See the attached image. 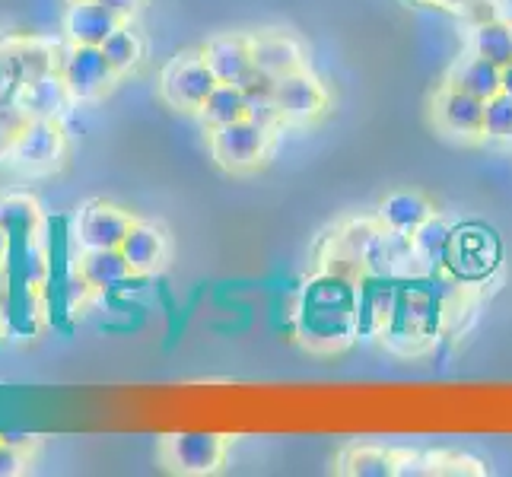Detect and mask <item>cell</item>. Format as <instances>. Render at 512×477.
<instances>
[{
	"label": "cell",
	"mask_w": 512,
	"mask_h": 477,
	"mask_svg": "<svg viewBox=\"0 0 512 477\" xmlns=\"http://www.w3.org/2000/svg\"><path fill=\"white\" fill-rule=\"evenodd\" d=\"M77 271L93 287V293L118 290L121 284H128V277H137L121 249H83L77 258Z\"/></svg>",
	"instance_id": "18"
},
{
	"label": "cell",
	"mask_w": 512,
	"mask_h": 477,
	"mask_svg": "<svg viewBox=\"0 0 512 477\" xmlns=\"http://www.w3.org/2000/svg\"><path fill=\"white\" fill-rule=\"evenodd\" d=\"M398 280L385 274H363L357 280V338H379L395 306Z\"/></svg>",
	"instance_id": "12"
},
{
	"label": "cell",
	"mask_w": 512,
	"mask_h": 477,
	"mask_svg": "<svg viewBox=\"0 0 512 477\" xmlns=\"http://www.w3.org/2000/svg\"><path fill=\"white\" fill-rule=\"evenodd\" d=\"M217 77L214 70L207 67L204 51H185V55H175L160 77V93L163 99L179 112H194L207 102V96L217 90Z\"/></svg>",
	"instance_id": "4"
},
{
	"label": "cell",
	"mask_w": 512,
	"mask_h": 477,
	"mask_svg": "<svg viewBox=\"0 0 512 477\" xmlns=\"http://www.w3.org/2000/svg\"><path fill=\"white\" fill-rule=\"evenodd\" d=\"M0 274H4V284L39 290L48 277V261H45V252L39 245V236L10 239L7 261H4V268H0Z\"/></svg>",
	"instance_id": "16"
},
{
	"label": "cell",
	"mask_w": 512,
	"mask_h": 477,
	"mask_svg": "<svg viewBox=\"0 0 512 477\" xmlns=\"http://www.w3.org/2000/svg\"><path fill=\"white\" fill-rule=\"evenodd\" d=\"M102 7H109L121 23L125 20H131V16L137 13V7H140V0H99Z\"/></svg>",
	"instance_id": "34"
},
{
	"label": "cell",
	"mask_w": 512,
	"mask_h": 477,
	"mask_svg": "<svg viewBox=\"0 0 512 477\" xmlns=\"http://www.w3.org/2000/svg\"><path fill=\"white\" fill-rule=\"evenodd\" d=\"M204 61L214 70V77L220 83H242V77L255 67L252 58V39H242V35H220V39L207 42L204 48Z\"/></svg>",
	"instance_id": "17"
},
{
	"label": "cell",
	"mask_w": 512,
	"mask_h": 477,
	"mask_svg": "<svg viewBox=\"0 0 512 477\" xmlns=\"http://www.w3.org/2000/svg\"><path fill=\"white\" fill-rule=\"evenodd\" d=\"M0 443H7V446H13L16 452H32L35 449V443H39V436L35 433H26V430H0Z\"/></svg>",
	"instance_id": "32"
},
{
	"label": "cell",
	"mask_w": 512,
	"mask_h": 477,
	"mask_svg": "<svg viewBox=\"0 0 512 477\" xmlns=\"http://www.w3.org/2000/svg\"><path fill=\"white\" fill-rule=\"evenodd\" d=\"M414 249L423 261L427 274H443L446 271V255H449V242H452V226L443 217H430L423 220L414 233H411Z\"/></svg>",
	"instance_id": "24"
},
{
	"label": "cell",
	"mask_w": 512,
	"mask_h": 477,
	"mask_svg": "<svg viewBox=\"0 0 512 477\" xmlns=\"http://www.w3.org/2000/svg\"><path fill=\"white\" fill-rule=\"evenodd\" d=\"M4 96H13V80H10L4 55H0V99H4Z\"/></svg>",
	"instance_id": "35"
},
{
	"label": "cell",
	"mask_w": 512,
	"mask_h": 477,
	"mask_svg": "<svg viewBox=\"0 0 512 477\" xmlns=\"http://www.w3.org/2000/svg\"><path fill=\"white\" fill-rule=\"evenodd\" d=\"M462 299V284L443 274L401 277L395 290V306L379 338L398 353H417L443 334L452 306Z\"/></svg>",
	"instance_id": "1"
},
{
	"label": "cell",
	"mask_w": 512,
	"mask_h": 477,
	"mask_svg": "<svg viewBox=\"0 0 512 477\" xmlns=\"http://www.w3.org/2000/svg\"><path fill=\"white\" fill-rule=\"evenodd\" d=\"M271 147V131L261 128L252 118H239L233 125L210 131V153L229 172L255 169Z\"/></svg>",
	"instance_id": "5"
},
{
	"label": "cell",
	"mask_w": 512,
	"mask_h": 477,
	"mask_svg": "<svg viewBox=\"0 0 512 477\" xmlns=\"http://www.w3.org/2000/svg\"><path fill=\"white\" fill-rule=\"evenodd\" d=\"M13 99L23 105L29 118H58L70 99V90L61 77V70H51V74L20 86V90L13 93Z\"/></svg>",
	"instance_id": "20"
},
{
	"label": "cell",
	"mask_w": 512,
	"mask_h": 477,
	"mask_svg": "<svg viewBox=\"0 0 512 477\" xmlns=\"http://www.w3.org/2000/svg\"><path fill=\"white\" fill-rule=\"evenodd\" d=\"M252 58L255 67H261L264 74H271L274 80L293 74L303 67V51L284 32H261L252 39Z\"/></svg>",
	"instance_id": "21"
},
{
	"label": "cell",
	"mask_w": 512,
	"mask_h": 477,
	"mask_svg": "<svg viewBox=\"0 0 512 477\" xmlns=\"http://www.w3.org/2000/svg\"><path fill=\"white\" fill-rule=\"evenodd\" d=\"M503 93H509V96H512V64H506V67H503Z\"/></svg>",
	"instance_id": "37"
},
{
	"label": "cell",
	"mask_w": 512,
	"mask_h": 477,
	"mask_svg": "<svg viewBox=\"0 0 512 477\" xmlns=\"http://www.w3.org/2000/svg\"><path fill=\"white\" fill-rule=\"evenodd\" d=\"M249 115V99H245L242 86L236 83H217V90L207 96V102L198 109V118L204 121L207 131L233 125V121Z\"/></svg>",
	"instance_id": "25"
},
{
	"label": "cell",
	"mask_w": 512,
	"mask_h": 477,
	"mask_svg": "<svg viewBox=\"0 0 512 477\" xmlns=\"http://www.w3.org/2000/svg\"><path fill=\"white\" fill-rule=\"evenodd\" d=\"M0 55H4V61H7L10 80H13V93L20 90V86L51 74V70H58L55 58H51V51L42 42H32V39L4 42V45H0Z\"/></svg>",
	"instance_id": "19"
},
{
	"label": "cell",
	"mask_w": 512,
	"mask_h": 477,
	"mask_svg": "<svg viewBox=\"0 0 512 477\" xmlns=\"http://www.w3.org/2000/svg\"><path fill=\"white\" fill-rule=\"evenodd\" d=\"M102 51H105V58H109L115 74H125V70L137 67L140 58H144V45H140L137 32L125 29V23H121L109 39L102 42Z\"/></svg>",
	"instance_id": "29"
},
{
	"label": "cell",
	"mask_w": 512,
	"mask_h": 477,
	"mask_svg": "<svg viewBox=\"0 0 512 477\" xmlns=\"http://www.w3.org/2000/svg\"><path fill=\"white\" fill-rule=\"evenodd\" d=\"M433 118L452 137H465V140L484 137V99L458 90L452 83L439 90L433 102Z\"/></svg>",
	"instance_id": "11"
},
{
	"label": "cell",
	"mask_w": 512,
	"mask_h": 477,
	"mask_svg": "<svg viewBox=\"0 0 512 477\" xmlns=\"http://www.w3.org/2000/svg\"><path fill=\"white\" fill-rule=\"evenodd\" d=\"M503 268V242L497 236V229L468 220L452 226V242L446 255V274L462 287H478L487 280L497 277Z\"/></svg>",
	"instance_id": "3"
},
{
	"label": "cell",
	"mask_w": 512,
	"mask_h": 477,
	"mask_svg": "<svg viewBox=\"0 0 512 477\" xmlns=\"http://www.w3.org/2000/svg\"><path fill=\"white\" fill-rule=\"evenodd\" d=\"M420 4H433V7H446V10H465L468 0H420Z\"/></svg>",
	"instance_id": "36"
},
{
	"label": "cell",
	"mask_w": 512,
	"mask_h": 477,
	"mask_svg": "<svg viewBox=\"0 0 512 477\" xmlns=\"http://www.w3.org/2000/svg\"><path fill=\"white\" fill-rule=\"evenodd\" d=\"M0 318H4V315H0Z\"/></svg>",
	"instance_id": "40"
},
{
	"label": "cell",
	"mask_w": 512,
	"mask_h": 477,
	"mask_svg": "<svg viewBox=\"0 0 512 477\" xmlns=\"http://www.w3.org/2000/svg\"><path fill=\"white\" fill-rule=\"evenodd\" d=\"M61 77L70 90V99H96L112 86L118 77L109 58H105L102 45H70L61 58Z\"/></svg>",
	"instance_id": "7"
},
{
	"label": "cell",
	"mask_w": 512,
	"mask_h": 477,
	"mask_svg": "<svg viewBox=\"0 0 512 477\" xmlns=\"http://www.w3.org/2000/svg\"><path fill=\"white\" fill-rule=\"evenodd\" d=\"M7 245H10V239L4 229H0V268H4V261H7Z\"/></svg>",
	"instance_id": "38"
},
{
	"label": "cell",
	"mask_w": 512,
	"mask_h": 477,
	"mask_svg": "<svg viewBox=\"0 0 512 477\" xmlns=\"http://www.w3.org/2000/svg\"><path fill=\"white\" fill-rule=\"evenodd\" d=\"M131 223L134 220L121 207L96 201L80 210L74 236L83 249H118L121 239L128 236Z\"/></svg>",
	"instance_id": "13"
},
{
	"label": "cell",
	"mask_w": 512,
	"mask_h": 477,
	"mask_svg": "<svg viewBox=\"0 0 512 477\" xmlns=\"http://www.w3.org/2000/svg\"><path fill=\"white\" fill-rule=\"evenodd\" d=\"M484 137L512 140V96L497 93L484 102Z\"/></svg>",
	"instance_id": "31"
},
{
	"label": "cell",
	"mask_w": 512,
	"mask_h": 477,
	"mask_svg": "<svg viewBox=\"0 0 512 477\" xmlns=\"http://www.w3.org/2000/svg\"><path fill=\"white\" fill-rule=\"evenodd\" d=\"M121 255L131 264V271L137 277H147V274H156L163 268V261L169 255V245H166V233L160 226L153 223H131L128 236L121 239Z\"/></svg>",
	"instance_id": "15"
},
{
	"label": "cell",
	"mask_w": 512,
	"mask_h": 477,
	"mask_svg": "<svg viewBox=\"0 0 512 477\" xmlns=\"http://www.w3.org/2000/svg\"><path fill=\"white\" fill-rule=\"evenodd\" d=\"M293 334L315 353H338L357 338V280L334 271L312 274L293 306Z\"/></svg>",
	"instance_id": "2"
},
{
	"label": "cell",
	"mask_w": 512,
	"mask_h": 477,
	"mask_svg": "<svg viewBox=\"0 0 512 477\" xmlns=\"http://www.w3.org/2000/svg\"><path fill=\"white\" fill-rule=\"evenodd\" d=\"M39 204L26 194H0V229L7 239H23V236H39Z\"/></svg>",
	"instance_id": "26"
},
{
	"label": "cell",
	"mask_w": 512,
	"mask_h": 477,
	"mask_svg": "<svg viewBox=\"0 0 512 477\" xmlns=\"http://www.w3.org/2000/svg\"><path fill=\"white\" fill-rule=\"evenodd\" d=\"M449 83L458 86V90H465V93H471V96H478V99L487 102L490 96L503 93V67L490 64L481 55H471L462 64H455Z\"/></svg>",
	"instance_id": "23"
},
{
	"label": "cell",
	"mask_w": 512,
	"mask_h": 477,
	"mask_svg": "<svg viewBox=\"0 0 512 477\" xmlns=\"http://www.w3.org/2000/svg\"><path fill=\"white\" fill-rule=\"evenodd\" d=\"M29 125V115L20 102H16L13 96H4L0 99V163L4 159H10L16 140H20L23 128Z\"/></svg>",
	"instance_id": "30"
},
{
	"label": "cell",
	"mask_w": 512,
	"mask_h": 477,
	"mask_svg": "<svg viewBox=\"0 0 512 477\" xmlns=\"http://www.w3.org/2000/svg\"><path fill=\"white\" fill-rule=\"evenodd\" d=\"M341 471L353 477H392L395 455L379 446H353L341 458Z\"/></svg>",
	"instance_id": "28"
},
{
	"label": "cell",
	"mask_w": 512,
	"mask_h": 477,
	"mask_svg": "<svg viewBox=\"0 0 512 477\" xmlns=\"http://www.w3.org/2000/svg\"><path fill=\"white\" fill-rule=\"evenodd\" d=\"M226 439L207 430H185L163 439V462L179 474H210L223 465Z\"/></svg>",
	"instance_id": "8"
},
{
	"label": "cell",
	"mask_w": 512,
	"mask_h": 477,
	"mask_svg": "<svg viewBox=\"0 0 512 477\" xmlns=\"http://www.w3.org/2000/svg\"><path fill=\"white\" fill-rule=\"evenodd\" d=\"M118 26L121 20L99 0H70L64 13V32L70 45H102Z\"/></svg>",
	"instance_id": "14"
},
{
	"label": "cell",
	"mask_w": 512,
	"mask_h": 477,
	"mask_svg": "<svg viewBox=\"0 0 512 477\" xmlns=\"http://www.w3.org/2000/svg\"><path fill=\"white\" fill-rule=\"evenodd\" d=\"M64 156V134L55 118H29L7 163L20 172H45L58 166Z\"/></svg>",
	"instance_id": "9"
},
{
	"label": "cell",
	"mask_w": 512,
	"mask_h": 477,
	"mask_svg": "<svg viewBox=\"0 0 512 477\" xmlns=\"http://www.w3.org/2000/svg\"><path fill=\"white\" fill-rule=\"evenodd\" d=\"M274 102L280 109V118H284L287 125H309V121H315L325 112L328 96L322 90V83L299 67V70H293V74L277 80Z\"/></svg>",
	"instance_id": "10"
},
{
	"label": "cell",
	"mask_w": 512,
	"mask_h": 477,
	"mask_svg": "<svg viewBox=\"0 0 512 477\" xmlns=\"http://www.w3.org/2000/svg\"><path fill=\"white\" fill-rule=\"evenodd\" d=\"M23 452H16L13 446L0 443V477H16L23 471Z\"/></svg>",
	"instance_id": "33"
},
{
	"label": "cell",
	"mask_w": 512,
	"mask_h": 477,
	"mask_svg": "<svg viewBox=\"0 0 512 477\" xmlns=\"http://www.w3.org/2000/svg\"><path fill=\"white\" fill-rule=\"evenodd\" d=\"M379 226H382L379 220H353L344 223L341 229H334L322 249V271L360 280L366 274V252L373 245Z\"/></svg>",
	"instance_id": "6"
},
{
	"label": "cell",
	"mask_w": 512,
	"mask_h": 477,
	"mask_svg": "<svg viewBox=\"0 0 512 477\" xmlns=\"http://www.w3.org/2000/svg\"><path fill=\"white\" fill-rule=\"evenodd\" d=\"M430 217H433V207L417 191L388 194V198L382 201V207H379V223L388 226V229H398V233H408V236Z\"/></svg>",
	"instance_id": "22"
},
{
	"label": "cell",
	"mask_w": 512,
	"mask_h": 477,
	"mask_svg": "<svg viewBox=\"0 0 512 477\" xmlns=\"http://www.w3.org/2000/svg\"><path fill=\"white\" fill-rule=\"evenodd\" d=\"M471 45H474V55L487 58L490 64H497V67L512 64V23H506L497 16V20L474 26Z\"/></svg>",
	"instance_id": "27"
},
{
	"label": "cell",
	"mask_w": 512,
	"mask_h": 477,
	"mask_svg": "<svg viewBox=\"0 0 512 477\" xmlns=\"http://www.w3.org/2000/svg\"><path fill=\"white\" fill-rule=\"evenodd\" d=\"M0 290H4V274H0Z\"/></svg>",
	"instance_id": "39"
}]
</instances>
